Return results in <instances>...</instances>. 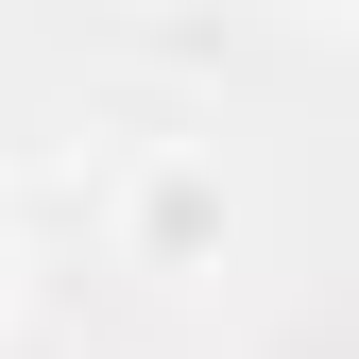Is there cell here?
Here are the masks:
<instances>
[{
	"label": "cell",
	"instance_id": "1",
	"mask_svg": "<svg viewBox=\"0 0 359 359\" xmlns=\"http://www.w3.org/2000/svg\"><path fill=\"white\" fill-rule=\"evenodd\" d=\"M103 240H120V274H154V291L222 274V240H240V171H222L205 137H137V154L103 171Z\"/></svg>",
	"mask_w": 359,
	"mask_h": 359
},
{
	"label": "cell",
	"instance_id": "2",
	"mask_svg": "<svg viewBox=\"0 0 359 359\" xmlns=\"http://www.w3.org/2000/svg\"><path fill=\"white\" fill-rule=\"evenodd\" d=\"M0 308H18V189H0Z\"/></svg>",
	"mask_w": 359,
	"mask_h": 359
},
{
	"label": "cell",
	"instance_id": "3",
	"mask_svg": "<svg viewBox=\"0 0 359 359\" xmlns=\"http://www.w3.org/2000/svg\"><path fill=\"white\" fill-rule=\"evenodd\" d=\"M137 18H240V0H137Z\"/></svg>",
	"mask_w": 359,
	"mask_h": 359
}]
</instances>
